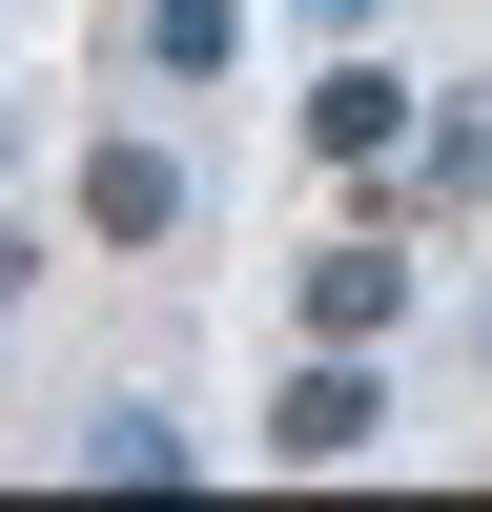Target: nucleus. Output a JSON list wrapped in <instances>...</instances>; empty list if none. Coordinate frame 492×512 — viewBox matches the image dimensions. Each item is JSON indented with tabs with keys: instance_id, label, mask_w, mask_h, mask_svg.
Listing matches in <instances>:
<instances>
[{
	"instance_id": "f257e3e1",
	"label": "nucleus",
	"mask_w": 492,
	"mask_h": 512,
	"mask_svg": "<svg viewBox=\"0 0 492 512\" xmlns=\"http://www.w3.org/2000/svg\"><path fill=\"white\" fill-rule=\"evenodd\" d=\"M287 308H308V349H390V328H410V246H308V267H287Z\"/></svg>"
},
{
	"instance_id": "f03ea898",
	"label": "nucleus",
	"mask_w": 492,
	"mask_h": 512,
	"mask_svg": "<svg viewBox=\"0 0 492 512\" xmlns=\"http://www.w3.org/2000/svg\"><path fill=\"white\" fill-rule=\"evenodd\" d=\"M369 431H390V390H369V349H308V369H287V410H267V451H287V472H349Z\"/></svg>"
},
{
	"instance_id": "7ed1b4c3",
	"label": "nucleus",
	"mask_w": 492,
	"mask_h": 512,
	"mask_svg": "<svg viewBox=\"0 0 492 512\" xmlns=\"http://www.w3.org/2000/svg\"><path fill=\"white\" fill-rule=\"evenodd\" d=\"M82 226H103V246H164V226H185V164H164V144H82Z\"/></svg>"
},
{
	"instance_id": "20e7f679",
	"label": "nucleus",
	"mask_w": 492,
	"mask_h": 512,
	"mask_svg": "<svg viewBox=\"0 0 492 512\" xmlns=\"http://www.w3.org/2000/svg\"><path fill=\"white\" fill-rule=\"evenodd\" d=\"M308 144H328V164H390V144H410V82H390V62H328V82H308Z\"/></svg>"
},
{
	"instance_id": "39448f33",
	"label": "nucleus",
	"mask_w": 492,
	"mask_h": 512,
	"mask_svg": "<svg viewBox=\"0 0 492 512\" xmlns=\"http://www.w3.org/2000/svg\"><path fill=\"white\" fill-rule=\"evenodd\" d=\"M144 62H164V82H226V62H246V0H144Z\"/></svg>"
},
{
	"instance_id": "423d86ee",
	"label": "nucleus",
	"mask_w": 492,
	"mask_h": 512,
	"mask_svg": "<svg viewBox=\"0 0 492 512\" xmlns=\"http://www.w3.org/2000/svg\"><path fill=\"white\" fill-rule=\"evenodd\" d=\"M82 472H123V492H164V472H185V431H164V410H103V431H82Z\"/></svg>"
},
{
	"instance_id": "0eeeda50",
	"label": "nucleus",
	"mask_w": 492,
	"mask_h": 512,
	"mask_svg": "<svg viewBox=\"0 0 492 512\" xmlns=\"http://www.w3.org/2000/svg\"><path fill=\"white\" fill-rule=\"evenodd\" d=\"M472 185H492V82H472V103L431 123V205H472Z\"/></svg>"
},
{
	"instance_id": "6e6552de",
	"label": "nucleus",
	"mask_w": 492,
	"mask_h": 512,
	"mask_svg": "<svg viewBox=\"0 0 492 512\" xmlns=\"http://www.w3.org/2000/svg\"><path fill=\"white\" fill-rule=\"evenodd\" d=\"M0 308H21V246H0Z\"/></svg>"
},
{
	"instance_id": "1a4fd4ad",
	"label": "nucleus",
	"mask_w": 492,
	"mask_h": 512,
	"mask_svg": "<svg viewBox=\"0 0 492 512\" xmlns=\"http://www.w3.org/2000/svg\"><path fill=\"white\" fill-rule=\"evenodd\" d=\"M472 349H492V328H472Z\"/></svg>"
}]
</instances>
